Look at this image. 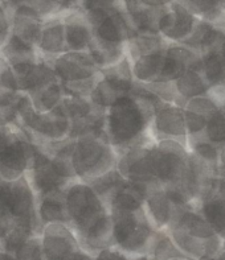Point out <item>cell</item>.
<instances>
[{"mask_svg":"<svg viewBox=\"0 0 225 260\" xmlns=\"http://www.w3.org/2000/svg\"><path fill=\"white\" fill-rule=\"evenodd\" d=\"M63 196L68 226L76 234L81 250L96 255L114 247L109 209L90 185L76 180L64 189Z\"/></svg>","mask_w":225,"mask_h":260,"instance_id":"7a4b0ae2","label":"cell"},{"mask_svg":"<svg viewBox=\"0 0 225 260\" xmlns=\"http://www.w3.org/2000/svg\"><path fill=\"white\" fill-rule=\"evenodd\" d=\"M165 231L189 260L213 259L222 251V238L192 206H175L174 218Z\"/></svg>","mask_w":225,"mask_h":260,"instance_id":"3957f363","label":"cell"},{"mask_svg":"<svg viewBox=\"0 0 225 260\" xmlns=\"http://www.w3.org/2000/svg\"><path fill=\"white\" fill-rule=\"evenodd\" d=\"M36 205V194L25 176L15 181L0 178V215L26 219L43 226L37 217Z\"/></svg>","mask_w":225,"mask_h":260,"instance_id":"9c48e42d","label":"cell"},{"mask_svg":"<svg viewBox=\"0 0 225 260\" xmlns=\"http://www.w3.org/2000/svg\"><path fill=\"white\" fill-rule=\"evenodd\" d=\"M11 33L36 46L43 29L44 19L36 10L26 4H17L10 10Z\"/></svg>","mask_w":225,"mask_h":260,"instance_id":"ffe728a7","label":"cell"},{"mask_svg":"<svg viewBox=\"0 0 225 260\" xmlns=\"http://www.w3.org/2000/svg\"><path fill=\"white\" fill-rule=\"evenodd\" d=\"M174 83H175V89L178 92L182 109L184 107L187 101L196 98V96L207 95L209 90L208 83L205 82L202 74L196 70H187Z\"/></svg>","mask_w":225,"mask_h":260,"instance_id":"4316f807","label":"cell"},{"mask_svg":"<svg viewBox=\"0 0 225 260\" xmlns=\"http://www.w3.org/2000/svg\"><path fill=\"white\" fill-rule=\"evenodd\" d=\"M198 21L199 17L192 15L180 2L174 0L159 19L158 32L165 41L180 44L191 35Z\"/></svg>","mask_w":225,"mask_h":260,"instance_id":"4fadbf2b","label":"cell"},{"mask_svg":"<svg viewBox=\"0 0 225 260\" xmlns=\"http://www.w3.org/2000/svg\"><path fill=\"white\" fill-rule=\"evenodd\" d=\"M200 205V214L220 237L225 235V181L213 177L205 185L196 205Z\"/></svg>","mask_w":225,"mask_h":260,"instance_id":"9a60e30c","label":"cell"},{"mask_svg":"<svg viewBox=\"0 0 225 260\" xmlns=\"http://www.w3.org/2000/svg\"><path fill=\"white\" fill-rule=\"evenodd\" d=\"M204 135V140L209 142L211 144H220L225 147V106L220 107L215 115L207 122Z\"/></svg>","mask_w":225,"mask_h":260,"instance_id":"d6a6232c","label":"cell"},{"mask_svg":"<svg viewBox=\"0 0 225 260\" xmlns=\"http://www.w3.org/2000/svg\"><path fill=\"white\" fill-rule=\"evenodd\" d=\"M16 260H44L43 247H41V238L40 235L30 238L24 242L13 254Z\"/></svg>","mask_w":225,"mask_h":260,"instance_id":"836d02e7","label":"cell"},{"mask_svg":"<svg viewBox=\"0 0 225 260\" xmlns=\"http://www.w3.org/2000/svg\"><path fill=\"white\" fill-rule=\"evenodd\" d=\"M171 260H189L187 257H175V259H171Z\"/></svg>","mask_w":225,"mask_h":260,"instance_id":"7dc6e473","label":"cell"},{"mask_svg":"<svg viewBox=\"0 0 225 260\" xmlns=\"http://www.w3.org/2000/svg\"><path fill=\"white\" fill-rule=\"evenodd\" d=\"M35 155H33L32 164L26 171L25 177L32 186L36 198L44 196L63 193L64 189L70 184L65 181L61 176L53 168L52 158L41 147L35 144Z\"/></svg>","mask_w":225,"mask_h":260,"instance_id":"30bf717a","label":"cell"},{"mask_svg":"<svg viewBox=\"0 0 225 260\" xmlns=\"http://www.w3.org/2000/svg\"><path fill=\"white\" fill-rule=\"evenodd\" d=\"M64 191L56 194L44 196L37 198L36 211L37 217L43 226L49 223L68 224L65 204H64Z\"/></svg>","mask_w":225,"mask_h":260,"instance_id":"d4e9b609","label":"cell"},{"mask_svg":"<svg viewBox=\"0 0 225 260\" xmlns=\"http://www.w3.org/2000/svg\"><path fill=\"white\" fill-rule=\"evenodd\" d=\"M143 210L155 230H167L171 223L175 205L172 204L167 193L160 185H151L143 201Z\"/></svg>","mask_w":225,"mask_h":260,"instance_id":"44dd1931","label":"cell"},{"mask_svg":"<svg viewBox=\"0 0 225 260\" xmlns=\"http://www.w3.org/2000/svg\"><path fill=\"white\" fill-rule=\"evenodd\" d=\"M207 260H225V251L222 250L216 257H213V259H207Z\"/></svg>","mask_w":225,"mask_h":260,"instance_id":"ee69618b","label":"cell"},{"mask_svg":"<svg viewBox=\"0 0 225 260\" xmlns=\"http://www.w3.org/2000/svg\"><path fill=\"white\" fill-rule=\"evenodd\" d=\"M7 68H10V65H8V62L4 59V57L0 54V76H2V73H3ZM0 91H2V86H0Z\"/></svg>","mask_w":225,"mask_h":260,"instance_id":"60d3db41","label":"cell"},{"mask_svg":"<svg viewBox=\"0 0 225 260\" xmlns=\"http://www.w3.org/2000/svg\"><path fill=\"white\" fill-rule=\"evenodd\" d=\"M151 136L158 140H176L187 145L184 111L176 105L164 103L155 111L151 120Z\"/></svg>","mask_w":225,"mask_h":260,"instance_id":"2e32d148","label":"cell"},{"mask_svg":"<svg viewBox=\"0 0 225 260\" xmlns=\"http://www.w3.org/2000/svg\"><path fill=\"white\" fill-rule=\"evenodd\" d=\"M40 238L44 260H72L81 250L76 234L65 223L45 224Z\"/></svg>","mask_w":225,"mask_h":260,"instance_id":"7c38bea8","label":"cell"},{"mask_svg":"<svg viewBox=\"0 0 225 260\" xmlns=\"http://www.w3.org/2000/svg\"><path fill=\"white\" fill-rule=\"evenodd\" d=\"M72 260H93V255L88 254L83 250H79Z\"/></svg>","mask_w":225,"mask_h":260,"instance_id":"ab89813d","label":"cell"},{"mask_svg":"<svg viewBox=\"0 0 225 260\" xmlns=\"http://www.w3.org/2000/svg\"><path fill=\"white\" fill-rule=\"evenodd\" d=\"M28 96L32 101L33 109L37 112L44 114V112L52 111L57 106H60L64 98V90L61 83L54 82Z\"/></svg>","mask_w":225,"mask_h":260,"instance_id":"f1b7e54d","label":"cell"},{"mask_svg":"<svg viewBox=\"0 0 225 260\" xmlns=\"http://www.w3.org/2000/svg\"><path fill=\"white\" fill-rule=\"evenodd\" d=\"M41 231L43 226L31 221L0 215V250L13 255L24 242L41 235Z\"/></svg>","mask_w":225,"mask_h":260,"instance_id":"ac0fdd59","label":"cell"},{"mask_svg":"<svg viewBox=\"0 0 225 260\" xmlns=\"http://www.w3.org/2000/svg\"><path fill=\"white\" fill-rule=\"evenodd\" d=\"M222 12L225 13V0H222Z\"/></svg>","mask_w":225,"mask_h":260,"instance_id":"c3c4849f","label":"cell"},{"mask_svg":"<svg viewBox=\"0 0 225 260\" xmlns=\"http://www.w3.org/2000/svg\"><path fill=\"white\" fill-rule=\"evenodd\" d=\"M12 70L16 76L20 91L26 95L59 82L50 63L43 58H40L37 62L13 66Z\"/></svg>","mask_w":225,"mask_h":260,"instance_id":"e0dca14e","label":"cell"},{"mask_svg":"<svg viewBox=\"0 0 225 260\" xmlns=\"http://www.w3.org/2000/svg\"><path fill=\"white\" fill-rule=\"evenodd\" d=\"M40 58L50 61L57 56L68 52L65 43V29L61 15L48 17L44 21L40 39L36 44Z\"/></svg>","mask_w":225,"mask_h":260,"instance_id":"7402d4cb","label":"cell"},{"mask_svg":"<svg viewBox=\"0 0 225 260\" xmlns=\"http://www.w3.org/2000/svg\"><path fill=\"white\" fill-rule=\"evenodd\" d=\"M196 17L211 24L218 23L225 13L222 12V0H178Z\"/></svg>","mask_w":225,"mask_h":260,"instance_id":"83f0119b","label":"cell"},{"mask_svg":"<svg viewBox=\"0 0 225 260\" xmlns=\"http://www.w3.org/2000/svg\"><path fill=\"white\" fill-rule=\"evenodd\" d=\"M60 105L65 111L66 116L69 118L70 123L88 118L89 115H92L93 112H96L98 110L92 105L89 98L66 95V94H64V98Z\"/></svg>","mask_w":225,"mask_h":260,"instance_id":"1f68e13d","label":"cell"},{"mask_svg":"<svg viewBox=\"0 0 225 260\" xmlns=\"http://www.w3.org/2000/svg\"><path fill=\"white\" fill-rule=\"evenodd\" d=\"M16 114L17 122L15 125H19L35 144L63 142L69 138L72 125L61 105L52 111L41 114L33 109L30 96L21 92Z\"/></svg>","mask_w":225,"mask_h":260,"instance_id":"277c9868","label":"cell"},{"mask_svg":"<svg viewBox=\"0 0 225 260\" xmlns=\"http://www.w3.org/2000/svg\"><path fill=\"white\" fill-rule=\"evenodd\" d=\"M81 2L82 0H60V8H59V15L60 13L69 12V11L77 10L81 7Z\"/></svg>","mask_w":225,"mask_h":260,"instance_id":"f35d334b","label":"cell"},{"mask_svg":"<svg viewBox=\"0 0 225 260\" xmlns=\"http://www.w3.org/2000/svg\"><path fill=\"white\" fill-rule=\"evenodd\" d=\"M35 145L19 125L0 128V178L15 181L25 176L32 164Z\"/></svg>","mask_w":225,"mask_h":260,"instance_id":"52a82bcc","label":"cell"},{"mask_svg":"<svg viewBox=\"0 0 225 260\" xmlns=\"http://www.w3.org/2000/svg\"><path fill=\"white\" fill-rule=\"evenodd\" d=\"M7 124H8V123H7L6 118H4V116L2 115V112H0V128H2V127H4V125H7Z\"/></svg>","mask_w":225,"mask_h":260,"instance_id":"bcb514c9","label":"cell"},{"mask_svg":"<svg viewBox=\"0 0 225 260\" xmlns=\"http://www.w3.org/2000/svg\"><path fill=\"white\" fill-rule=\"evenodd\" d=\"M118 155L107 139L97 135L76 138L70 161L79 181L90 182L116 168Z\"/></svg>","mask_w":225,"mask_h":260,"instance_id":"5b68a950","label":"cell"},{"mask_svg":"<svg viewBox=\"0 0 225 260\" xmlns=\"http://www.w3.org/2000/svg\"><path fill=\"white\" fill-rule=\"evenodd\" d=\"M93 260H130V256L123 254L122 251H119L118 248L110 247L93 255Z\"/></svg>","mask_w":225,"mask_h":260,"instance_id":"74e56055","label":"cell"},{"mask_svg":"<svg viewBox=\"0 0 225 260\" xmlns=\"http://www.w3.org/2000/svg\"><path fill=\"white\" fill-rule=\"evenodd\" d=\"M147 255L151 260H171L175 259V257H185L178 250V247L172 242L171 237L165 230L156 231Z\"/></svg>","mask_w":225,"mask_h":260,"instance_id":"f546056e","label":"cell"},{"mask_svg":"<svg viewBox=\"0 0 225 260\" xmlns=\"http://www.w3.org/2000/svg\"><path fill=\"white\" fill-rule=\"evenodd\" d=\"M0 260H16L12 254H8V252H4V251L0 250Z\"/></svg>","mask_w":225,"mask_h":260,"instance_id":"b9f144b4","label":"cell"},{"mask_svg":"<svg viewBox=\"0 0 225 260\" xmlns=\"http://www.w3.org/2000/svg\"><path fill=\"white\" fill-rule=\"evenodd\" d=\"M48 62L61 85L92 78L99 73L88 52H65Z\"/></svg>","mask_w":225,"mask_h":260,"instance_id":"5bb4252c","label":"cell"},{"mask_svg":"<svg viewBox=\"0 0 225 260\" xmlns=\"http://www.w3.org/2000/svg\"><path fill=\"white\" fill-rule=\"evenodd\" d=\"M130 260H151L149 255H140V256H134L130 257Z\"/></svg>","mask_w":225,"mask_h":260,"instance_id":"7bdbcfd3","label":"cell"},{"mask_svg":"<svg viewBox=\"0 0 225 260\" xmlns=\"http://www.w3.org/2000/svg\"><path fill=\"white\" fill-rule=\"evenodd\" d=\"M0 86H2V90L4 91H13V92H21L19 89V83H17L16 76L13 73L12 68H7L2 76H0Z\"/></svg>","mask_w":225,"mask_h":260,"instance_id":"d590c367","label":"cell"},{"mask_svg":"<svg viewBox=\"0 0 225 260\" xmlns=\"http://www.w3.org/2000/svg\"><path fill=\"white\" fill-rule=\"evenodd\" d=\"M0 54L4 57L11 68L24 63L37 62L40 59L36 46L28 44L11 33L8 40L0 48Z\"/></svg>","mask_w":225,"mask_h":260,"instance_id":"603a6c76","label":"cell"},{"mask_svg":"<svg viewBox=\"0 0 225 260\" xmlns=\"http://www.w3.org/2000/svg\"><path fill=\"white\" fill-rule=\"evenodd\" d=\"M125 182V178L119 175V172L116 168L109 171L105 175L99 176V177L94 178L93 181L88 182L90 185V188L96 191V194L98 196L101 200L106 204L107 206V202L111 198V196L116 193L117 189L121 186V185Z\"/></svg>","mask_w":225,"mask_h":260,"instance_id":"4dcf8cb0","label":"cell"},{"mask_svg":"<svg viewBox=\"0 0 225 260\" xmlns=\"http://www.w3.org/2000/svg\"><path fill=\"white\" fill-rule=\"evenodd\" d=\"M17 4H26V6L32 7L33 10H36L44 19L59 15L60 0H11L10 10Z\"/></svg>","mask_w":225,"mask_h":260,"instance_id":"e575fe53","label":"cell"},{"mask_svg":"<svg viewBox=\"0 0 225 260\" xmlns=\"http://www.w3.org/2000/svg\"><path fill=\"white\" fill-rule=\"evenodd\" d=\"M154 143L155 142L139 145L118 156L116 169L126 181L143 185L158 184L154 173V165H152Z\"/></svg>","mask_w":225,"mask_h":260,"instance_id":"8fae6325","label":"cell"},{"mask_svg":"<svg viewBox=\"0 0 225 260\" xmlns=\"http://www.w3.org/2000/svg\"><path fill=\"white\" fill-rule=\"evenodd\" d=\"M164 61V50L151 53L131 61V73L138 83L156 82L160 76Z\"/></svg>","mask_w":225,"mask_h":260,"instance_id":"cb8c5ba5","label":"cell"},{"mask_svg":"<svg viewBox=\"0 0 225 260\" xmlns=\"http://www.w3.org/2000/svg\"><path fill=\"white\" fill-rule=\"evenodd\" d=\"M134 86L135 81L131 73V63L125 56L114 65L99 70L98 82L89 99L96 109L106 111L116 99L131 94Z\"/></svg>","mask_w":225,"mask_h":260,"instance_id":"ba28073f","label":"cell"},{"mask_svg":"<svg viewBox=\"0 0 225 260\" xmlns=\"http://www.w3.org/2000/svg\"><path fill=\"white\" fill-rule=\"evenodd\" d=\"M164 103L135 82L129 95L116 99L105 112V135L117 155L139 145L155 142L151 136V120Z\"/></svg>","mask_w":225,"mask_h":260,"instance_id":"6da1fadb","label":"cell"},{"mask_svg":"<svg viewBox=\"0 0 225 260\" xmlns=\"http://www.w3.org/2000/svg\"><path fill=\"white\" fill-rule=\"evenodd\" d=\"M0 4H2V6L6 7L7 10H10V7H11V0H0Z\"/></svg>","mask_w":225,"mask_h":260,"instance_id":"f6af8a7d","label":"cell"},{"mask_svg":"<svg viewBox=\"0 0 225 260\" xmlns=\"http://www.w3.org/2000/svg\"><path fill=\"white\" fill-rule=\"evenodd\" d=\"M112 221V244L127 256L147 255L156 231L145 210L110 215Z\"/></svg>","mask_w":225,"mask_h":260,"instance_id":"8992f818","label":"cell"},{"mask_svg":"<svg viewBox=\"0 0 225 260\" xmlns=\"http://www.w3.org/2000/svg\"><path fill=\"white\" fill-rule=\"evenodd\" d=\"M167 45L168 41H165L160 35H135L126 43V56L131 62L146 54L165 50Z\"/></svg>","mask_w":225,"mask_h":260,"instance_id":"484cf974","label":"cell"},{"mask_svg":"<svg viewBox=\"0 0 225 260\" xmlns=\"http://www.w3.org/2000/svg\"><path fill=\"white\" fill-rule=\"evenodd\" d=\"M65 29L68 52H88L93 41V29L85 12L81 8L60 13Z\"/></svg>","mask_w":225,"mask_h":260,"instance_id":"d6986e66","label":"cell"},{"mask_svg":"<svg viewBox=\"0 0 225 260\" xmlns=\"http://www.w3.org/2000/svg\"><path fill=\"white\" fill-rule=\"evenodd\" d=\"M11 35L10 11L0 4V48L4 45Z\"/></svg>","mask_w":225,"mask_h":260,"instance_id":"8d00e7d4","label":"cell"}]
</instances>
